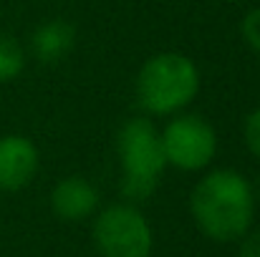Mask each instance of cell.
I'll use <instances>...</instances> for the list:
<instances>
[{
	"label": "cell",
	"mask_w": 260,
	"mask_h": 257,
	"mask_svg": "<svg viewBox=\"0 0 260 257\" xmlns=\"http://www.w3.org/2000/svg\"><path fill=\"white\" fill-rule=\"evenodd\" d=\"M189 214L207 240L240 242L255 222L253 184L235 169L207 171L189 192Z\"/></svg>",
	"instance_id": "1"
},
{
	"label": "cell",
	"mask_w": 260,
	"mask_h": 257,
	"mask_svg": "<svg viewBox=\"0 0 260 257\" xmlns=\"http://www.w3.org/2000/svg\"><path fill=\"white\" fill-rule=\"evenodd\" d=\"M200 84V68L189 56L162 51L142 63L134 91L147 116H174L197 98Z\"/></svg>",
	"instance_id": "2"
},
{
	"label": "cell",
	"mask_w": 260,
	"mask_h": 257,
	"mask_svg": "<svg viewBox=\"0 0 260 257\" xmlns=\"http://www.w3.org/2000/svg\"><path fill=\"white\" fill-rule=\"evenodd\" d=\"M116 154L121 162V194L126 202L149 199L167 169L162 136L152 116H137L121 124L116 134Z\"/></svg>",
	"instance_id": "3"
},
{
	"label": "cell",
	"mask_w": 260,
	"mask_h": 257,
	"mask_svg": "<svg viewBox=\"0 0 260 257\" xmlns=\"http://www.w3.org/2000/svg\"><path fill=\"white\" fill-rule=\"evenodd\" d=\"M91 242L99 257H152L154 252L152 225L132 202H116L96 212Z\"/></svg>",
	"instance_id": "4"
},
{
	"label": "cell",
	"mask_w": 260,
	"mask_h": 257,
	"mask_svg": "<svg viewBox=\"0 0 260 257\" xmlns=\"http://www.w3.org/2000/svg\"><path fill=\"white\" fill-rule=\"evenodd\" d=\"M159 136L167 167L179 171L207 169L217 154V131L200 114H174Z\"/></svg>",
	"instance_id": "5"
},
{
	"label": "cell",
	"mask_w": 260,
	"mask_h": 257,
	"mask_svg": "<svg viewBox=\"0 0 260 257\" xmlns=\"http://www.w3.org/2000/svg\"><path fill=\"white\" fill-rule=\"evenodd\" d=\"M41 169V154L25 134L0 136V192L25 189Z\"/></svg>",
	"instance_id": "6"
},
{
	"label": "cell",
	"mask_w": 260,
	"mask_h": 257,
	"mask_svg": "<svg viewBox=\"0 0 260 257\" xmlns=\"http://www.w3.org/2000/svg\"><path fill=\"white\" fill-rule=\"evenodd\" d=\"M99 189L86 176L71 174L56 181L51 189V209L63 222H84L99 212Z\"/></svg>",
	"instance_id": "7"
},
{
	"label": "cell",
	"mask_w": 260,
	"mask_h": 257,
	"mask_svg": "<svg viewBox=\"0 0 260 257\" xmlns=\"http://www.w3.org/2000/svg\"><path fill=\"white\" fill-rule=\"evenodd\" d=\"M74 48H76V28L63 18L41 23L30 35V51L36 61H41L43 66L61 63Z\"/></svg>",
	"instance_id": "8"
},
{
	"label": "cell",
	"mask_w": 260,
	"mask_h": 257,
	"mask_svg": "<svg viewBox=\"0 0 260 257\" xmlns=\"http://www.w3.org/2000/svg\"><path fill=\"white\" fill-rule=\"evenodd\" d=\"M25 71V51L15 35L0 30V84L15 81Z\"/></svg>",
	"instance_id": "9"
},
{
	"label": "cell",
	"mask_w": 260,
	"mask_h": 257,
	"mask_svg": "<svg viewBox=\"0 0 260 257\" xmlns=\"http://www.w3.org/2000/svg\"><path fill=\"white\" fill-rule=\"evenodd\" d=\"M243 141H245L248 152L255 159H260V106L253 108L243 121Z\"/></svg>",
	"instance_id": "10"
},
{
	"label": "cell",
	"mask_w": 260,
	"mask_h": 257,
	"mask_svg": "<svg viewBox=\"0 0 260 257\" xmlns=\"http://www.w3.org/2000/svg\"><path fill=\"white\" fill-rule=\"evenodd\" d=\"M240 33H243V41L248 43V48L260 56V5L245 13V18L240 23Z\"/></svg>",
	"instance_id": "11"
},
{
	"label": "cell",
	"mask_w": 260,
	"mask_h": 257,
	"mask_svg": "<svg viewBox=\"0 0 260 257\" xmlns=\"http://www.w3.org/2000/svg\"><path fill=\"white\" fill-rule=\"evenodd\" d=\"M240 257H260V230H250L240 240Z\"/></svg>",
	"instance_id": "12"
},
{
	"label": "cell",
	"mask_w": 260,
	"mask_h": 257,
	"mask_svg": "<svg viewBox=\"0 0 260 257\" xmlns=\"http://www.w3.org/2000/svg\"><path fill=\"white\" fill-rule=\"evenodd\" d=\"M220 3H243V0H220Z\"/></svg>",
	"instance_id": "13"
}]
</instances>
